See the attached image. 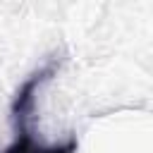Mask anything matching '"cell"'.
<instances>
[{
  "mask_svg": "<svg viewBox=\"0 0 153 153\" xmlns=\"http://www.w3.org/2000/svg\"><path fill=\"white\" fill-rule=\"evenodd\" d=\"M45 81H48V72L36 69L17 88L12 108H10L12 124H14V141L5 148V153H76L79 148L76 139H67L62 143H41L31 131V122L36 112V96Z\"/></svg>",
  "mask_w": 153,
  "mask_h": 153,
  "instance_id": "cell-1",
  "label": "cell"
}]
</instances>
